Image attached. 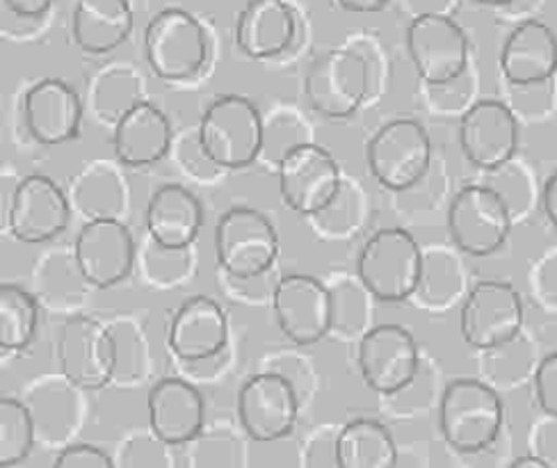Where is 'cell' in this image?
<instances>
[{
	"mask_svg": "<svg viewBox=\"0 0 557 468\" xmlns=\"http://www.w3.org/2000/svg\"><path fill=\"white\" fill-rule=\"evenodd\" d=\"M197 145L218 168H249L265 149V124L259 108L234 94L213 101L199 120Z\"/></svg>",
	"mask_w": 557,
	"mask_h": 468,
	"instance_id": "6da1fadb",
	"label": "cell"
},
{
	"mask_svg": "<svg viewBox=\"0 0 557 468\" xmlns=\"http://www.w3.org/2000/svg\"><path fill=\"white\" fill-rule=\"evenodd\" d=\"M357 276L380 301H405L423 286V249L405 229H380L359 251Z\"/></svg>",
	"mask_w": 557,
	"mask_h": 468,
	"instance_id": "7a4b0ae2",
	"label": "cell"
},
{
	"mask_svg": "<svg viewBox=\"0 0 557 468\" xmlns=\"http://www.w3.org/2000/svg\"><path fill=\"white\" fill-rule=\"evenodd\" d=\"M505 407L496 389L482 380H453L438 407L441 434L457 453L473 455L492 446L503 430Z\"/></svg>",
	"mask_w": 557,
	"mask_h": 468,
	"instance_id": "3957f363",
	"label": "cell"
},
{
	"mask_svg": "<svg viewBox=\"0 0 557 468\" xmlns=\"http://www.w3.org/2000/svg\"><path fill=\"white\" fill-rule=\"evenodd\" d=\"M72 222V201L62 187L44 174H30L5 193L3 229L18 243L55 241Z\"/></svg>",
	"mask_w": 557,
	"mask_h": 468,
	"instance_id": "277c9868",
	"label": "cell"
},
{
	"mask_svg": "<svg viewBox=\"0 0 557 468\" xmlns=\"http://www.w3.org/2000/svg\"><path fill=\"white\" fill-rule=\"evenodd\" d=\"M145 56L162 81H188L208 60V39L197 16L181 8L160 10L145 30Z\"/></svg>",
	"mask_w": 557,
	"mask_h": 468,
	"instance_id": "5b68a950",
	"label": "cell"
},
{
	"mask_svg": "<svg viewBox=\"0 0 557 468\" xmlns=\"http://www.w3.org/2000/svg\"><path fill=\"white\" fill-rule=\"evenodd\" d=\"M215 256L231 279L265 274L278 256V233L261 210L228 208L215 229Z\"/></svg>",
	"mask_w": 557,
	"mask_h": 468,
	"instance_id": "8992f818",
	"label": "cell"
},
{
	"mask_svg": "<svg viewBox=\"0 0 557 468\" xmlns=\"http://www.w3.org/2000/svg\"><path fill=\"white\" fill-rule=\"evenodd\" d=\"M512 208L490 185H463L448 208V233L459 251L492 256L509 238Z\"/></svg>",
	"mask_w": 557,
	"mask_h": 468,
	"instance_id": "52a82bcc",
	"label": "cell"
},
{
	"mask_svg": "<svg viewBox=\"0 0 557 468\" xmlns=\"http://www.w3.org/2000/svg\"><path fill=\"white\" fill-rule=\"evenodd\" d=\"M366 160L370 174L386 190H409L430 170V135L416 120H391L370 137Z\"/></svg>",
	"mask_w": 557,
	"mask_h": 468,
	"instance_id": "ba28073f",
	"label": "cell"
},
{
	"mask_svg": "<svg viewBox=\"0 0 557 468\" xmlns=\"http://www.w3.org/2000/svg\"><path fill=\"white\" fill-rule=\"evenodd\" d=\"M523 299L512 284L505 281H480L461 304V338L473 349H498L512 345L523 327Z\"/></svg>",
	"mask_w": 557,
	"mask_h": 468,
	"instance_id": "9c48e42d",
	"label": "cell"
},
{
	"mask_svg": "<svg viewBox=\"0 0 557 468\" xmlns=\"http://www.w3.org/2000/svg\"><path fill=\"white\" fill-rule=\"evenodd\" d=\"M276 176L284 204L307 218L324 213L343 187L336 158L313 143H301L278 160Z\"/></svg>",
	"mask_w": 557,
	"mask_h": 468,
	"instance_id": "30bf717a",
	"label": "cell"
},
{
	"mask_svg": "<svg viewBox=\"0 0 557 468\" xmlns=\"http://www.w3.org/2000/svg\"><path fill=\"white\" fill-rule=\"evenodd\" d=\"M407 51L418 76L432 87L455 83L469 66V37L441 12L418 14L407 28Z\"/></svg>",
	"mask_w": 557,
	"mask_h": 468,
	"instance_id": "8fae6325",
	"label": "cell"
},
{
	"mask_svg": "<svg viewBox=\"0 0 557 468\" xmlns=\"http://www.w3.org/2000/svg\"><path fill=\"white\" fill-rule=\"evenodd\" d=\"M278 330L295 345H315L332 332L336 301L320 279L309 274H286L272 295Z\"/></svg>",
	"mask_w": 557,
	"mask_h": 468,
	"instance_id": "7c38bea8",
	"label": "cell"
},
{
	"mask_svg": "<svg viewBox=\"0 0 557 468\" xmlns=\"http://www.w3.org/2000/svg\"><path fill=\"white\" fill-rule=\"evenodd\" d=\"M357 364L368 389L393 395L416 380L421 353H418V343L409 330L403 324L386 322L361 336Z\"/></svg>",
	"mask_w": 557,
	"mask_h": 468,
	"instance_id": "4fadbf2b",
	"label": "cell"
},
{
	"mask_svg": "<svg viewBox=\"0 0 557 468\" xmlns=\"http://www.w3.org/2000/svg\"><path fill=\"white\" fill-rule=\"evenodd\" d=\"M74 259L81 276L89 286H117L135 266L133 233L122 220H87L76 236Z\"/></svg>",
	"mask_w": 557,
	"mask_h": 468,
	"instance_id": "5bb4252c",
	"label": "cell"
},
{
	"mask_svg": "<svg viewBox=\"0 0 557 468\" xmlns=\"http://www.w3.org/2000/svg\"><path fill=\"white\" fill-rule=\"evenodd\" d=\"M459 147L478 170L496 172L505 168L519 149L517 114L496 99L473 103L459 122Z\"/></svg>",
	"mask_w": 557,
	"mask_h": 468,
	"instance_id": "9a60e30c",
	"label": "cell"
},
{
	"mask_svg": "<svg viewBox=\"0 0 557 468\" xmlns=\"http://www.w3.org/2000/svg\"><path fill=\"white\" fill-rule=\"evenodd\" d=\"M299 416L297 393L284 374L259 372L238 393V418L249 439L270 443L288 436Z\"/></svg>",
	"mask_w": 557,
	"mask_h": 468,
	"instance_id": "2e32d148",
	"label": "cell"
},
{
	"mask_svg": "<svg viewBox=\"0 0 557 468\" xmlns=\"http://www.w3.org/2000/svg\"><path fill=\"white\" fill-rule=\"evenodd\" d=\"M368 91V66L355 51H332L322 56L305 78V94L311 108L330 120L352 116Z\"/></svg>",
	"mask_w": 557,
	"mask_h": 468,
	"instance_id": "e0dca14e",
	"label": "cell"
},
{
	"mask_svg": "<svg viewBox=\"0 0 557 468\" xmlns=\"http://www.w3.org/2000/svg\"><path fill=\"white\" fill-rule=\"evenodd\" d=\"M58 357L69 382L83 389H101L117 368V343L99 320L81 316L64 322Z\"/></svg>",
	"mask_w": 557,
	"mask_h": 468,
	"instance_id": "ac0fdd59",
	"label": "cell"
},
{
	"mask_svg": "<svg viewBox=\"0 0 557 468\" xmlns=\"http://www.w3.org/2000/svg\"><path fill=\"white\" fill-rule=\"evenodd\" d=\"M83 114L85 108L78 91L60 78L39 81L23 97L26 128L44 147L76 139L83 126Z\"/></svg>",
	"mask_w": 557,
	"mask_h": 468,
	"instance_id": "d6986e66",
	"label": "cell"
},
{
	"mask_svg": "<svg viewBox=\"0 0 557 468\" xmlns=\"http://www.w3.org/2000/svg\"><path fill=\"white\" fill-rule=\"evenodd\" d=\"M228 343V318L222 304L211 297H190L176 309L168 345L181 361L201 364L222 355Z\"/></svg>",
	"mask_w": 557,
	"mask_h": 468,
	"instance_id": "ffe728a7",
	"label": "cell"
},
{
	"mask_svg": "<svg viewBox=\"0 0 557 468\" xmlns=\"http://www.w3.org/2000/svg\"><path fill=\"white\" fill-rule=\"evenodd\" d=\"M149 428L160 443L181 446L193 441L206 420L203 395L181 378H165L151 386L147 397Z\"/></svg>",
	"mask_w": 557,
	"mask_h": 468,
	"instance_id": "44dd1931",
	"label": "cell"
},
{
	"mask_svg": "<svg viewBox=\"0 0 557 468\" xmlns=\"http://www.w3.org/2000/svg\"><path fill=\"white\" fill-rule=\"evenodd\" d=\"M500 72L515 87L544 85L557 74V35L544 21L530 19L507 35Z\"/></svg>",
	"mask_w": 557,
	"mask_h": 468,
	"instance_id": "7402d4cb",
	"label": "cell"
},
{
	"mask_svg": "<svg viewBox=\"0 0 557 468\" xmlns=\"http://www.w3.org/2000/svg\"><path fill=\"white\" fill-rule=\"evenodd\" d=\"M149 238L162 251H185L203 226V206L195 193L178 183L160 185L147 204Z\"/></svg>",
	"mask_w": 557,
	"mask_h": 468,
	"instance_id": "603a6c76",
	"label": "cell"
},
{
	"mask_svg": "<svg viewBox=\"0 0 557 468\" xmlns=\"http://www.w3.org/2000/svg\"><path fill=\"white\" fill-rule=\"evenodd\" d=\"M297 33V16L288 0H249L236 21V46L251 60L286 53Z\"/></svg>",
	"mask_w": 557,
	"mask_h": 468,
	"instance_id": "cb8c5ba5",
	"label": "cell"
},
{
	"mask_svg": "<svg viewBox=\"0 0 557 468\" xmlns=\"http://www.w3.org/2000/svg\"><path fill=\"white\" fill-rule=\"evenodd\" d=\"M112 145L122 165H156L172 147V124L156 103L139 101L114 124Z\"/></svg>",
	"mask_w": 557,
	"mask_h": 468,
	"instance_id": "d4e9b609",
	"label": "cell"
},
{
	"mask_svg": "<svg viewBox=\"0 0 557 468\" xmlns=\"http://www.w3.org/2000/svg\"><path fill=\"white\" fill-rule=\"evenodd\" d=\"M135 14L128 0H76L72 35L78 49L89 56L117 51L131 37Z\"/></svg>",
	"mask_w": 557,
	"mask_h": 468,
	"instance_id": "484cf974",
	"label": "cell"
},
{
	"mask_svg": "<svg viewBox=\"0 0 557 468\" xmlns=\"http://www.w3.org/2000/svg\"><path fill=\"white\" fill-rule=\"evenodd\" d=\"M336 468H396L398 446L391 430L373 418L347 423L334 441Z\"/></svg>",
	"mask_w": 557,
	"mask_h": 468,
	"instance_id": "4316f807",
	"label": "cell"
},
{
	"mask_svg": "<svg viewBox=\"0 0 557 468\" xmlns=\"http://www.w3.org/2000/svg\"><path fill=\"white\" fill-rule=\"evenodd\" d=\"M39 324V304L26 288L3 284L0 288V347L5 353L26 349Z\"/></svg>",
	"mask_w": 557,
	"mask_h": 468,
	"instance_id": "83f0119b",
	"label": "cell"
},
{
	"mask_svg": "<svg viewBox=\"0 0 557 468\" xmlns=\"http://www.w3.org/2000/svg\"><path fill=\"white\" fill-rule=\"evenodd\" d=\"M37 426L28 405L16 397L0 401V466L12 468L26 461L35 448Z\"/></svg>",
	"mask_w": 557,
	"mask_h": 468,
	"instance_id": "f1b7e54d",
	"label": "cell"
},
{
	"mask_svg": "<svg viewBox=\"0 0 557 468\" xmlns=\"http://www.w3.org/2000/svg\"><path fill=\"white\" fill-rule=\"evenodd\" d=\"M535 401L548 418H557V353L544 357L532 374Z\"/></svg>",
	"mask_w": 557,
	"mask_h": 468,
	"instance_id": "f546056e",
	"label": "cell"
},
{
	"mask_svg": "<svg viewBox=\"0 0 557 468\" xmlns=\"http://www.w3.org/2000/svg\"><path fill=\"white\" fill-rule=\"evenodd\" d=\"M53 468H114V461L99 446H91V443H74V446H66L55 457Z\"/></svg>",
	"mask_w": 557,
	"mask_h": 468,
	"instance_id": "4dcf8cb0",
	"label": "cell"
},
{
	"mask_svg": "<svg viewBox=\"0 0 557 468\" xmlns=\"http://www.w3.org/2000/svg\"><path fill=\"white\" fill-rule=\"evenodd\" d=\"M5 8L21 19H37L53 8L55 0H3Z\"/></svg>",
	"mask_w": 557,
	"mask_h": 468,
	"instance_id": "1f68e13d",
	"label": "cell"
},
{
	"mask_svg": "<svg viewBox=\"0 0 557 468\" xmlns=\"http://www.w3.org/2000/svg\"><path fill=\"white\" fill-rule=\"evenodd\" d=\"M542 206H544V213H546L548 222L557 229V170L548 176V181L544 185Z\"/></svg>",
	"mask_w": 557,
	"mask_h": 468,
	"instance_id": "d6a6232c",
	"label": "cell"
},
{
	"mask_svg": "<svg viewBox=\"0 0 557 468\" xmlns=\"http://www.w3.org/2000/svg\"><path fill=\"white\" fill-rule=\"evenodd\" d=\"M336 3L347 12L370 14V12H382L388 5V0H336Z\"/></svg>",
	"mask_w": 557,
	"mask_h": 468,
	"instance_id": "836d02e7",
	"label": "cell"
},
{
	"mask_svg": "<svg viewBox=\"0 0 557 468\" xmlns=\"http://www.w3.org/2000/svg\"><path fill=\"white\" fill-rule=\"evenodd\" d=\"M509 468H553L546 459L537 457V455H523V457H517L512 464H509Z\"/></svg>",
	"mask_w": 557,
	"mask_h": 468,
	"instance_id": "e575fe53",
	"label": "cell"
},
{
	"mask_svg": "<svg viewBox=\"0 0 557 468\" xmlns=\"http://www.w3.org/2000/svg\"><path fill=\"white\" fill-rule=\"evenodd\" d=\"M478 3H482V5H492V8H503V5L515 3V0H478Z\"/></svg>",
	"mask_w": 557,
	"mask_h": 468,
	"instance_id": "d590c367",
	"label": "cell"
}]
</instances>
